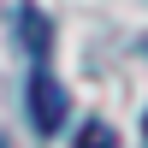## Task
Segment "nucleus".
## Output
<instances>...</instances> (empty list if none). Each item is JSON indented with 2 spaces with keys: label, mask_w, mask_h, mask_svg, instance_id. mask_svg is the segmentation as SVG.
I'll return each instance as SVG.
<instances>
[{
  "label": "nucleus",
  "mask_w": 148,
  "mask_h": 148,
  "mask_svg": "<svg viewBox=\"0 0 148 148\" xmlns=\"http://www.w3.org/2000/svg\"><path fill=\"white\" fill-rule=\"evenodd\" d=\"M65 119H71V95H65V83L36 59V71H30V125L42 130V136H53V130H65Z\"/></svg>",
  "instance_id": "obj_1"
},
{
  "label": "nucleus",
  "mask_w": 148,
  "mask_h": 148,
  "mask_svg": "<svg viewBox=\"0 0 148 148\" xmlns=\"http://www.w3.org/2000/svg\"><path fill=\"white\" fill-rule=\"evenodd\" d=\"M18 42L30 47L36 59H47V47H53V30H47L42 6H18Z\"/></svg>",
  "instance_id": "obj_2"
},
{
  "label": "nucleus",
  "mask_w": 148,
  "mask_h": 148,
  "mask_svg": "<svg viewBox=\"0 0 148 148\" xmlns=\"http://www.w3.org/2000/svg\"><path fill=\"white\" fill-rule=\"evenodd\" d=\"M77 148H119V136H113L107 119H89V125L77 130Z\"/></svg>",
  "instance_id": "obj_3"
},
{
  "label": "nucleus",
  "mask_w": 148,
  "mask_h": 148,
  "mask_svg": "<svg viewBox=\"0 0 148 148\" xmlns=\"http://www.w3.org/2000/svg\"><path fill=\"white\" fill-rule=\"evenodd\" d=\"M142 142H148V113H142Z\"/></svg>",
  "instance_id": "obj_4"
}]
</instances>
